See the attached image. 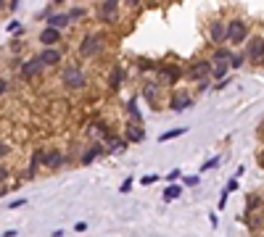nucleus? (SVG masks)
Returning a JSON list of instances; mask_svg holds the SVG:
<instances>
[{
	"instance_id": "nucleus-12",
	"label": "nucleus",
	"mask_w": 264,
	"mask_h": 237,
	"mask_svg": "<svg viewBox=\"0 0 264 237\" xmlns=\"http://www.w3.org/2000/svg\"><path fill=\"white\" fill-rule=\"evenodd\" d=\"M159 74H162V79H164V82L175 85L180 76H183V69H180V66H162V69H159Z\"/></svg>"
},
{
	"instance_id": "nucleus-21",
	"label": "nucleus",
	"mask_w": 264,
	"mask_h": 237,
	"mask_svg": "<svg viewBox=\"0 0 264 237\" xmlns=\"http://www.w3.org/2000/svg\"><path fill=\"white\" fill-rule=\"evenodd\" d=\"M227 74H230V63H214V72H211L214 79H224Z\"/></svg>"
},
{
	"instance_id": "nucleus-10",
	"label": "nucleus",
	"mask_w": 264,
	"mask_h": 237,
	"mask_svg": "<svg viewBox=\"0 0 264 237\" xmlns=\"http://www.w3.org/2000/svg\"><path fill=\"white\" fill-rule=\"evenodd\" d=\"M124 137L130 140V143H143V140H145V132L140 129V121H130V124H127Z\"/></svg>"
},
{
	"instance_id": "nucleus-29",
	"label": "nucleus",
	"mask_w": 264,
	"mask_h": 237,
	"mask_svg": "<svg viewBox=\"0 0 264 237\" xmlns=\"http://www.w3.org/2000/svg\"><path fill=\"white\" fill-rule=\"evenodd\" d=\"M140 69H143V72H151V69H156V63L153 61H140Z\"/></svg>"
},
{
	"instance_id": "nucleus-35",
	"label": "nucleus",
	"mask_w": 264,
	"mask_h": 237,
	"mask_svg": "<svg viewBox=\"0 0 264 237\" xmlns=\"http://www.w3.org/2000/svg\"><path fill=\"white\" fill-rule=\"evenodd\" d=\"M19 29H21V24H19V21H11L8 24V32H19Z\"/></svg>"
},
{
	"instance_id": "nucleus-37",
	"label": "nucleus",
	"mask_w": 264,
	"mask_h": 237,
	"mask_svg": "<svg viewBox=\"0 0 264 237\" xmlns=\"http://www.w3.org/2000/svg\"><path fill=\"white\" fill-rule=\"evenodd\" d=\"M3 156H8V145L0 143V158H3Z\"/></svg>"
},
{
	"instance_id": "nucleus-41",
	"label": "nucleus",
	"mask_w": 264,
	"mask_h": 237,
	"mask_svg": "<svg viewBox=\"0 0 264 237\" xmlns=\"http://www.w3.org/2000/svg\"><path fill=\"white\" fill-rule=\"evenodd\" d=\"M5 8V0H0V11H3Z\"/></svg>"
},
{
	"instance_id": "nucleus-26",
	"label": "nucleus",
	"mask_w": 264,
	"mask_h": 237,
	"mask_svg": "<svg viewBox=\"0 0 264 237\" xmlns=\"http://www.w3.org/2000/svg\"><path fill=\"white\" fill-rule=\"evenodd\" d=\"M127 111H130V119L132 121H140V111H138V106H135V103L127 106Z\"/></svg>"
},
{
	"instance_id": "nucleus-20",
	"label": "nucleus",
	"mask_w": 264,
	"mask_h": 237,
	"mask_svg": "<svg viewBox=\"0 0 264 237\" xmlns=\"http://www.w3.org/2000/svg\"><path fill=\"white\" fill-rule=\"evenodd\" d=\"M40 164H45V153L42 150H35V153H32V161H29V174H37Z\"/></svg>"
},
{
	"instance_id": "nucleus-3",
	"label": "nucleus",
	"mask_w": 264,
	"mask_h": 237,
	"mask_svg": "<svg viewBox=\"0 0 264 237\" xmlns=\"http://www.w3.org/2000/svg\"><path fill=\"white\" fill-rule=\"evenodd\" d=\"M101 48H103V35H87L80 45V55L82 58H90V55L101 53Z\"/></svg>"
},
{
	"instance_id": "nucleus-27",
	"label": "nucleus",
	"mask_w": 264,
	"mask_h": 237,
	"mask_svg": "<svg viewBox=\"0 0 264 237\" xmlns=\"http://www.w3.org/2000/svg\"><path fill=\"white\" fill-rule=\"evenodd\" d=\"M214 166H220V158H211V161H206L201 166V171H209V169H214Z\"/></svg>"
},
{
	"instance_id": "nucleus-39",
	"label": "nucleus",
	"mask_w": 264,
	"mask_h": 237,
	"mask_svg": "<svg viewBox=\"0 0 264 237\" xmlns=\"http://www.w3.org/2000/svg\"><path fill=\"white\" fill-rule=\"evenodd\" d=\"M5 90H8V82H5V79H0V95H3Z\"/></svg>"
},
{
	"instance_id": "nucleus-18",
	"label": "nucleus",
	"mask_w": 264,
	"mask_h": 237,
	"mask_svg": "<svg viewBox=\"0 0 264 237\" xmlns=\"http://www.w3.org/2000/svg\"><path fill=\"white\" fill-rule=\"evenodd\" d=\"M106 150H108L106 145H93V148H90V150L85 153V156H82V164H93L95 158H98V156H103Z\"/></svg>"
},
{
	"instance_id": "nucleus-11",
	"label": "nucleus",
	"mask_w": 264,
	"mask_h": 237,
	"mask_svg": "<svg viewBox=\"0 0 264 237\" xmlns=\"http://www.w3.org/2000/svg\"><path fill=\"white\" fill-rule=\"evenodd\" d=\"M169 108L175 113H183V111H188V108H193V100L188 98V95H175V98H172V103H169Z\"/></svg>"
},
{
	"instance_id": "nucleus-6",
	"label": "nucleus",
	"mask_w": 264,
	"mask_h": 237,
	"mask_svg": "<svg viewBox=\"0 0 264 237\" xmlns=\"http://www.w3.org/2000/svg\"><path fill=\"white\" fill-rule=\"evenodd\" d=\"M117 11H119V0H103L101 3V18L103 21H117Z\"/></svg>"
},
{
	"instance_id": "nucleus-19",
	"label": "nucleus",
	"mask_w": 264,
	"mask_h": 237,
	"mask_svg": "<svg viewBox=\"0 0 264 237\" xmlns=\"http://www.w3.org/2000/svg\"><path fill=\"white\" fill-rule=\"evenodd\" d=\"M230 58H233V50H230V48H217L211 63H230Z\"/></svg>"
},
{
	"instance_id": "nucleus-13",
	"label": "nucleus",
	"mask_w": 264,
	"mask_h": 237,
	"mask_svg": "<svg viewBox=\"0 0 264 237\" xmlns=\"http://www.w3.org/2000/svg\"><path fill=\"white\" fill-rule=\"evenodd\" d=\"M40 61L45 63V66H59V63H61V53L56 48H45L42 53H40Z\"/></svg>"
},
{
	"instance_id": "nucleus-38",
	"label": "nucleus",
	"mask_w": 264,
	"mask_h": 237,
	"mask_svg": "<svg viewBox=\"0 0 264 237\" xmlns=\"http://www.w3.org/2000/svg\"><path fill=\"white\" fill-rule=\"evenodd\" d=\"M175 179H180V169H175V171H169V182H175Z\"/></svg>"
},
{
	"instance_id": "nucleus-32",
	"label": "nucleus",
	"mask_w": 264,
	"mask_h": 237,
	"mask_svg": "<svg viewBox=\"0 0 264 237\" xmlns=\"http://www.w3.org/2000/svg\"><path fill=\"white\" fill-rule=\"evenodd\" d=\"M130 190H132V179H127V182L119 187V193H130Z\"/></svg>"
},
{
	"instance_id": "nucleus-34",
	"label": "nucleus",
	"mask_w": 264,
	"mask_h": 237,
	"mask_svg": "<svg viewBox=\"0 0 264 237\" xmlns=\"http://www.w3.org/2000/svg\"><path fill=\"white\" fill-rule=\"evenodd\" d=\"M185 184H188V187H193V184H198V177H185Z\"/></svg>"
},
{
	"instance_id": "nucleus-2",
	"label": "nucleus",
	"mask_w": 264,
	"mask_h": 237,
	"mask_svg": "<svg viewBox=\"0 0 264 237\" xmlns=\"http://www.w3.org/2000/svg\"><path fill=\"white\" fill-rule=\"evenodd\" d=\"M248 40V24L241 21V18H235V21L227 24V42L233 45H243Z\"/></svg>"
},
{
	"instance_id": "nucleus-28",
	"label": "nucleus",
	"mask_w": 264,
	"mask_h": 237,
	"mask_svg": "<svg viewBox=\"0 0 264 237\" xmlns=\"http://www.w3.org/2000/svg\"><path fill=\"white\" fill-rule=\"evenodd\" d=\"M69 16H72V18H85V8H72V11H69Z\"/></svg>"
},
{
	"instance_id": "nucleus-30",
	"label": "nucleus",
	"mask_w": 264,
	"mask_h": 237,
	"mask_svg": "<svg viewBox=\"0 0 264 237\" xmlns=\"http://www.w3.org/2000/svg\"><path fill=\"white\" fill-rule=\"evenodd\" d=\"M224 190H227V193H235V190H238V179H230V182H227V187H224Z\"/></svg>"
},
{
	"instance_id": "nucleus-9",
	"label": "nucleus",
	"mask_w": 264,
	"mask_h": 237,
	"mask_svg": "<svg viewBox=\"0 0 264 237\" xmlns=\"http://www.w3.org/2000/svg\"><path fill=\"white\" fill-rule=\"evenodd\" d=\"M209 37H211V42H224V40H227V24H222V21H211V27H209Z\"/></svg>"
},
{
	"instance_id": "nucleus-23",
	"label": "nucleus",
	"mask_w": 264,
	"mask_h": 237,
	"mask_svg": "<svg viewBox=\"0 0 264 237\" xmlns=\"http://www.w3.org/2000/svg\"><path fill=\"white\" fill-rule=\"evenodd\" d=\"M188 132V127H180V129H169V132H164L162 137H159V143H166V140H175V137H180V134H185Z\"/></svg>"
},
{
	"instance_id": "nucleus-8",
	"label": "nucleus",
	"mask_w": 264,
	"mask_h": 237,
	"mask_svg": "<svg viewBox=\"0 0 264 237\" xmlns=\"http://www.w3.org/2000/svg\"><path fill=\"white\" fill-rule=\"evenodd\" d=\"M40 42L42 45H59L61 42V29H56V27H45L42 32H40Z\"/></svg>"
},
{
	"instance_id": "nucleus-42",
	"label": "nucleus",
	"mask_w": 264,
	"mask_h": 237,
	"mask_svg": "<svg viewBox=\"0 0 264 237\" xmlns=\"http://www.w3.org/2000/svg\"><path fill=\"white\" fill-rule=\"evenodd\" d=\"M53 3H63V0H53Z\"/></svg>"
},
{
	"instance_id": "nucleus-4",
	"label": "nucleus",
	"mask_w": 264,
	"mask_h": 237,
	"mask_svg": "<svg viewBox=\"0 0 264 237\" xmlns=\"http://www.w3.org/2000/svg\"><path fill=\"white\" fill-rule=\"evenodd\" d=\"M211 72H214V63L211 61H198V63H193V66L188 69V76L196 79V82H203L206 76H211Z\"/></svg>"
},
{
	"instance_id": "nucleus-7",
	"label": "nucleus",
	"mask_w": 264,
	"mask_h": 237,
	"mask_svg": "<svg viewBox=\"0 0 264 237\" xmlns=\"http://www.w3.org/2000/svg\"><path fill=\"white\" fill-rule=\"evenodd\" d=\"M42 69H45V63L40 61V55H37V58H32V61H27V63L21 66V76H24V79H32V76L40 74Z\"/></svg>"
},
{
	"instance_id": "nucleus-40",
	"label": "nucleus",
	"mask_w": 264,
	"mask_h": 237,
	"mask_svg": "<svg viewBox=\"0 0 264 237\" xmlns=\"http://www.w3.org/2000/svg\"><path fill=\"white\" fill-rule=\"evenodd\" d=\"M124 3H127V5H140L143 0H124Z\"/></svg>"
},
{
	"instance_id": "nucleus-31",
	"label": "nucleus",
	"mask_w": 264,
	"mask_h": 237,
	"mask_svg": "<svg viewBox=\"0 0 264 237\" xmlns=\"http://www.w3.org/2000/svg\"><path fill=\"white\" fill-rule=\"evenodd\" d=\"M156 179H159L156 174H151V177H143V179H140V182H143L145 187H148V184H153V182H156Z\"/></svg>"
},
{
	"instance_id": "nucleus-5",
	"label": "nucleus",
	"mask_w": 264,
	"mask_h": 237,
	"mask_svg": "<svg viewBox=\"0 0 264 237\" xmlns=\"http://www.w3.org/2000/svg\"><path fill=\"white\" fill-rule=\"evenodd\" d=\"M246 58H251V61H262L264 58V40H262V37L248 40V45H246Z\"/></svg>"
},
{
	"instance_id": "nucleus-24",
	"label": "nucleus",
	"mask_w": 264,
	"mask_h": 237,
	"mask_svg": "<svg viewBox=\"0 0 264 237\" xmlns=\"http://www.w3.org/2000/svg\"><path fill=\"white\" fill-rule=\"evenodd\" d=\"M156 87L159 85H145L143 87V98L148 100V103H153V100H156Z\"/></svg>"
},
{
	"instance_id": "nucleus-14",
	"label": "nucleus",
	"mask_w": 264,
	"mask_h": 237,
	"mask_svg": "<svg viewBox=\"0 0 264 237\" xmlns=\"http://www.w3.org/2000/svg\"><path fill=\"white\" fill-rule=\"evenodd\" d=\"M122 82H124V69H122V66H114L111 74H108V87L117 92V90L122 87Z\"/></svg>"
},
{
	"instance_id": "nucleus-17",
	"label": "nucleus",
	"mask_w": 264,
	"mask_h": 237,
	"mask_svg": "<svg viewBox=\"0 0 264 237\" xmlns=\"http://www.w3.org/2000/svg\"><path fill=\"white\" fill-rule=\"evenodd\" d=\"M69 21H72V16H69V14H50L48 16V24H50V27H56V29H63Z\"/></svg>"
},
{
	"instance_id": "nucleus-15",
	"label": "nucleus",
	"mask_w": 264,
	"mask_h": 237,
	"mask_svg": "<svg viewBox=\"0 0 264 237\" xmlns=\"http://www.w3.org/2000/svg\"><path fill=\"white\" fill-rule=\"evenodd\" d=\"M61 164H63V153L61 150H48L45 153V166H48V169H59Z\"/></svg>"
},
{
	"instance_id": "nucleus-33",
	"label": "nucleus",
	"mask_w": 264,
	"mask_h": 237,
	"mask_svg": "<svg viewBox=\"0 0 264 237\" xmlns=\"http://www.w3.org/2000/svg\"><path fill=\"white\" fill-rule=\"evenodd\" d=\"M85 229H87L85 221H77V224H74V232H85Z\"/></svg>"
},
{
	"instance_id": "nucleus-36",
	"label": "nucleus",
	"mask_w": 264,
	"mask_h": 237,
	"mask_svg": "<svg viewBox=\"0 0 264 237\" xmlns=\"http://www.w3.org/2000/svg\"><path fill=\"white\" fill-rule=\"evenodd\" d=\"M5 177H8V169H5V166H3V164H0V182H3V179H5Z\"/></svg>"
},
{
	"instance_id": "nucleus-16",
	"label": "nucleus",
	"mask_w": 264,
	"mask_h": 237,
	"mask_svg": "<svg viewBox=\"0 0 264 237\" xmlns=\"http://www.w3.org/2000/svg\"><path fill=\"white\" fill-rule=\"evenodd\" d=\"M103 137H106V148L108 150H114V153H122V150H127V143H130V140H119V137H108V134H103Z\"/></svg>"
},
{
	"instance_id": "nucleus-1",
	"label": "nucleus",
	"mask_w": 264,
	"mask_h": 237,
	"mask_svg": "<svg viewBox=\"0 0 264 237\" xmlns=\"http://www.w3.org/2000/svg\"><path fill=\"white\" fill-rule=\"evenodd\" d=\"M61 82H63V87H69V90H82L87 85V79H85V74H82L80 66H66L63 69Z\"/></svg>"
},
{
	"instance_id": "nucleus-25",
	"label": "nucleus",
	"mask_w": 264,
	"mask_h": 237,
	"mask_svg": "<svg viewBox=\"0 0 264 237\" xmlns=\"http://www.w3.org/2000/svg\"><path fill=\"white\" fill-rule=\"evenodd\" d=\"M243 61H246V55H243V53H233V58H230V69H241Z\"/></svg>"
},
{
	"instance_id": "nucleus-22",
	"label": "nucleus",
	"mask_w": 264,
	"mask_h": 237,
	"mask_svg": "<svg viewBox=\"0 0 264 237\" xmlns=\"http://www.w3.org/2000/svg\"><path fill=\"white\" fill-rule=\"evenodd\" d=\"M180 193H183V187H180V184H169V187H166V193H164V201H166V203H169V201H177Z\"/></svg>"
}]
</instances>
